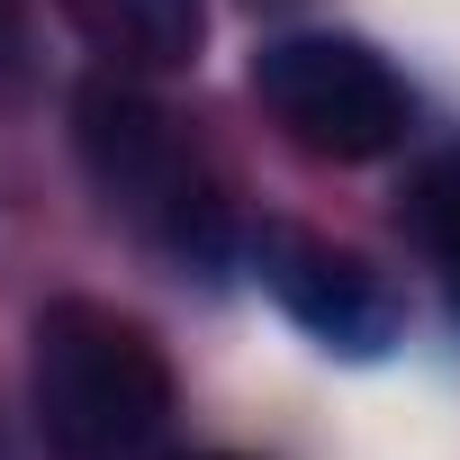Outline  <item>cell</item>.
Segmentation results:
<instances>
[{"label":"cell","mask_w":460,"mask_h":460,"mask_svg":"<svg viewBox=\"0 0 460 460\" xmlns=\"http://www.w3.org/2000/svg\"><path fill=\"white\" fill-rule=\"evenodd\" d=\"M28 406L64 460H127L172 415V361L136 316L100 298H55L28 325Z\"/></svg>","instance_id":"cell-1"},{"label":"cell","mask_w":460,"mask_h":460,"mask_svg":"<svg viewBox=\"0 0 460 460\" xmlns=\"http://www.w3.org/2000/svg\"><path fill=\"white\" fill-rule=\"evenodd\" d=\"M73 154H82V172L100 181V199L136 226V235H154L172 262H199V271L217 262V244H226L217 181L190 154V136L127 73H91L73 91Z\"/></svg>","instance_id":"cell-2"},{"label":"cell","mask_w":460,"mask_h":460,"mask_svg":"<svg viewBox=\"0 0 460 460\" xmlns=\"http://www.w3.org/2000/svg\"><path fill=\"white\" fill-rule=\"evenodd\" d=\"M253 100L262 118L316 154V163H379L406 145L415 127V91L406 73L361 46V37H334V28H298V37H271L253 55Z\"/></svg>","instance_id":"cell-3"},{"label":"cell","mask_w":460,"mask_h":460,"mask_svg":"<svg viewBox=\"0 0 460 460\" xmlns=\"http://www.w3.org/2000/svg\"><path fill=\"white\" fill-rule=\"evenodd\" d=\"M253 262H262V289L280 298V316H289L307 343H325L334 361H379V352L406 334L397 289H388L361 253L307 235V226H262Z\"/></svg>","instance_id":"cell-4"},{"label":"cell","mask_w":460,"mask_h":460,"mask_svg":"<svg viewBox=\"0 0 460 460\" xmlns=\"http://www.w3.org/2000/svg\"><path fill=\"white\" fill-rule=\"evenodd\" d=\"M64 28L109 73H190L208 46V0H55Z\"/></svg>","instance_id":"cell-5"},{"label":"cell","mask_w":460,"mask_h":460,"mask_svg":"<svg viewBox=\"0 0 460 460\" xmlns=\"http://www.w3.org/2000/svg\"><path fill=\"white\" fill-rule=\"evenodd\" d=\"M397 217H406V235H415V253H424V271L442 280V298H451V316H460V154H433L415 181H406V199H397Z\"/></svg>","instance_id":"cell-6"},{"label":"cell","mask_w":460,"mask_h":460,"mask_svg":"<svg viewBox=\"0 0 460 460\" xmlns=\"http://www.w3.org/2000/svg\"><path fill=\"white\" fill-rule=\"evenodd\" d=\"M28 82V10L19 0H0V100Z\"/></svg>","instance_id":"cell-7"},{"label":"cell","mask_w":460,"mask_h":460,"mask_svg":"<svg viewBox=\"0 0 460 460\" xmlns=\"http://www.w3.org/2000/svg\"><path fill=\"white\" fill-rule=\"evenodd\" d=\"M199 460H244V451H199Z\"/></svg>","instance_id":"cell-8"},{"label":"cell","mask_w":460,"mask_h":460,"mask_svg":"<svg viewBox=\"0 0 460 460\" xmlns=\"http://www.w3.org/2000/svg\"><path fill=\"white\" fill-rule=\"evenodd\" d=\"M262 10H289V0H262Z\"/></svg>","instance_id":"cell-9"}]
</instances>
